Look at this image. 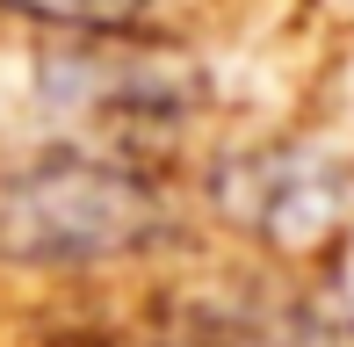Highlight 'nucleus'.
<instances>
[{
    "label": "nucleus",
    "mask_w": 354,
    "mask_h": 347,
    "mask_svg": "<svg viewBox=\"0 0 354 347\" xmlns=\"http://www.w3.org/2000/svg\"><path fill=\"white\" fill-rule=\"evenodd\" d=\"M159 225L152 188L109 167H44L0 181V246L29 261H102L145 246Z\"/></svg>",
    "instance_id": "f257e3e1"
},
{
    "label": "nucleus",
    "mask_w": 354,
    "mask_h": 347,
    "mask_svg": "<svg viewBox=\"0 0 354 347\" xmlns=\"http://www.w3.org/2000/svg\"><path fill=\"white\" fill-rule=\"evenodd\" d=\"M8 15L29 22H58V29H131L152 0H0Z\"/></svg>",
    "instance_id": "f03ea898"
}]
</instances>
